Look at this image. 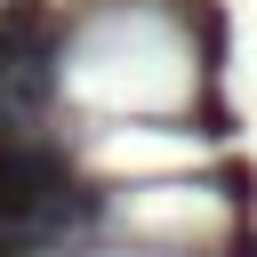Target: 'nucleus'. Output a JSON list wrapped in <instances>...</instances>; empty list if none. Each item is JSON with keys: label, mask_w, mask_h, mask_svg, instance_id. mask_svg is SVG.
Instances as JSON below:
<instances>
[{"label": "nucleus", "mask_w": 257, "mask_h": 257, "mask_svg": "<svg viewBox=\"0 0 257 257\" xmlns=\"http://www.w3.org/2000/svg\"><path fill=\"white\" fill-rule=\"evenodd\" d=\"M80 217H96V193L72 185V153L0 112V257H24Z\"/></svg>", "instance_id": "nucleus-1"}, {"label": "nucleus", "mask_w": 257, "mask_h": 257, "mask_svg": "<svg viewBox=\"0 0 257 257\" xmlns=\"http://www.w3.org/2000/svg\"><path fill=\"white\" fill-rule=\"evenodd\" d=\"M56 88V16L40 0H8L0 8V112H32Z\"/></svg>", "instance_id": "nucleus-2"}]
</instances>
